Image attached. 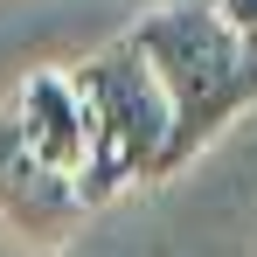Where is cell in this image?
Returning a JSON list of instances; mask_svg holds the SVG:
<instances>
[{
  "label": "cell",
  "instance_id": "obj_1",
  "mask_svg": "<svg viewBox=\"0 0 257 257\" xmlns=\"http://www.w3.org/2000/svg\"><path fill=\"white\" fill-rule=\"evenodd\" d=\"M167 97V160L160 181L181 174L229 118L257 104V49L215 14L209 0H167L125 35Z\"/></svg>",
  "mask_w": 257,
  "mask_h": 257
},
{
  "label": "cell",
  "instance_id": "obj_2",
  "mask_svg": "<svg viewBox=\"0 0 257 257\" xmlns=\"http://www.w3.org/2000/svg\"><path fill=\"white\" fill-rule=\"evenodd\" d=\"M77 77V97H84L90 118V160L77 174V202H104L118 195L125 181H160V160H167V97L153 84L146 56L132 42L97 49L90 63L70 70Z\"/></svg>",
  "mask_w": 257,
  "mask_h": 257
},
{
  "label": "cell",
  "instance_id": "obj_3",
  "mask_svg": "<svg viewBox=\"0 0 257 257\" xmlns=\"http://www.w3.org/2000/svg\"><path fill=\"white\" fill-rule=\"evenodd\" d=\"M0 222L28 243H63L77 222H84V202H77V181L70 174L42 167L28 153V139L14 125V111L0 104Z\"/></svg>",
  "mask_w": 257,
  "mask_h": 257
},
{
  "label": "cell",
  "instance_id": "obj_4",
  "mask_svg": "<svg viewBox=\"0 0 257 257\" xmlns=\"http://www.w3.org/2000/svg\"><path fill=\"white\" fill-rule=\"evenodd\" d=\"M14 125H21V139H28V153L42 160V167L56 174H84L90 160V118H84V97H77V77L70 70H35L28 84L14 90Z\"/></svg>",
  "mask_w": 257,
  "mask_h": 257
},
{
  "label": "cell",
  "instance_id": "obj_5",
  "mask_svg": "<svg viewBox=\"0 0 257 257\" xmlns=\"http://www.w3.org/2000/svg\"><path fill=\"white\" fill-rule=\"evenodd\" d=\"M209 7H215V14H222V21H229V28L257 49V0H209Z\"/></svg>",
  "mask_w": 257,
  "mask_h": 257
}]
</instances>
